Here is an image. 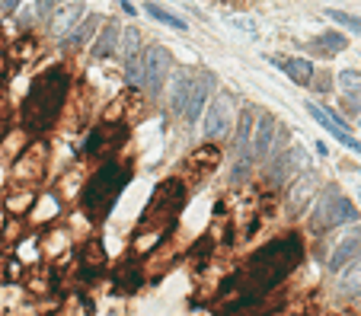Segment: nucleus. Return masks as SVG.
<instances>
[{
	"instance_id": "obj_7",
	"label": "nucleus",
	"mask_w": 361,
	"mask_h": 316,
	"mask_svg": "<svg viewBox=\"0 0 361 316\" xmlns=\"http://www.w3.org/2000/svg\"><path fill=\"white\" fill-rule=\"evenodd\" d=\"M231 119H233V103L227 93H218L208 103V112H205V138H221L227 134L231 128Z\"/></svg>"
},
{
	"instance_id": "obj_18",
	"label": "nucleus",
	"mask_w": 361,
	"mask_h": 316,
	"mask_svg": "<svg viewBox=\"0 0 361 316\" xmlns=\"http://www.w3.org/2000/svg\"><path fill=\"white\" fill-rule=\"evenodd\" d=\"M307 163H310V157H307V150L301 147V144H294V147L288 150V157L278 163V176H291L294 169H307Z\"/></svg>"
},
{
	"instance_id": "obj_25",
	"label": "nucleus",
	"mask_w": 361,
	"mask_h": 316,
	"mask_svg": "<svg viewBox=\"0 0 361 316\" xmlns=\"http://www.w3.org/2000/svg\"><path fill=\"white\" fill-rule=\"evenodd\" d=\"M58 3H65V0H36V10L38 13H51Z\"/></svg>"
},
{
	"instance_id": "obj_22",
	"label": "nucleus",
	"mask_w": 361,
	"mask_h": 316,
	"mask_svg": "<svg viewBox=\"0 0 361 316\" xmlns=\"http://www.w3.org/2000/svg\"><path fill=\"white\" fill-rule=\"evenodd\" d=\"M339 86H342L349 96H358L361 93V71H342V74H339Z\"/></svg>"
},
{
	"instance_id": "obj_6",
	"label": "nucleus",
	"mask_w": 361,
	"mask_h": 316,
	"mask_svg": "<svg viewBox=\"0 0 361 316\" xmlns=\"http://www.w3.org/2000/svg\"><path fill=\"white\" fill-rule=\"evenodd\" d=\"M173 67V58L163 45H148L141 51V86L148 93H160L167 84V74Z\"/></svg>"
},
{
	"instance_id": "obj_24",
	"label": "nucleus",
	"mask_w": 361,
	"mask_h": 316,
	"mask_svg": "<svg viewBox=\"0 0 361 316\" xmlns=\"http://www.w3.org/2000/svg\"><path fill=\"white\" fill-rule=\"evenodd\" d=\"M227 26L243 29V32H250V36H256V32H259V29H256V23H250V19H243V16H227Z\"/></svg>"
},
{
	"instance_id": "obj_21",
	"label": "nucleus",
	"mask_w": 361,
	"mask_h": 316,
	"mask_svg": "<svg viewBox=\"0 0 361 316\" xmlns=\"http://www.w3.org/2000/svg\"><path fill=\"white\" fill-rule=\"evenodd\" d=\"M121 48H125V61L135 55H141V32L138 29H125V36H121Z\"/></svg>"
},
{
	"instance_id": "obj_8",
	"label": "nucleus",
	"mask_w": 361,
	"mask_h": 316,
	"mask_svg": "<svg viewBox=\"0 0 361 316\" xmlns=\"http://www.w3.org/2000/svg\"><path fill=\"white\" fill-rule=\"evenodd\" d=\"M275 138H278V121L272 119L269 112H259V121L253 128V157L256 160H266L275 147Z\"/></svg>"
},
{
	"instance_id": "obj_13",
	"label": "nucleus",
	"mask_w": 361,
	"mask_h": 316,
	"mask_svg": "<svg viewBox=\"0 0 361 316\" xmlns=\"http://www.w3.org/2000/svg\"><path fill=\"white\" fill-rule=\"evenodd\" d=\"M84 13H86V7L84 3H67V7H61L55 13V19H51V32H55V36H67V29L71 26H77V23H80V19H84Z\"/></svg>"
},
{
	"instance_id": "obj_15",
	"label": "nucleus",
	"mask_w": 361,
	"mask_h": 316,
	"mask_svg": "<svg viewBox=\"0 0 361 316\" xmlns=\"http://www.w3.org/2000/svg\"><path fill=\"white\" fill-rule=\"evenodd\" d=\"M281 71H285L294 84H301V86H307L310 80H314V67H310V61L307 58H285V61H275Z\"/></svg>"
},
{
	"instance_id": "obj_9",
	"label": "nucleus",
	"mask_w": 361,
	"mask_h": 316,
	"mask_svg": "<svg viewBox=\"0 0 361 316\" xmlns=\"http://www.w3.org/2000/svg\"><path fill=\"white\" fill-rule=\"evenodd\" d=\"M314 189H316V173H304V176H301L294 186H291V192H288L285 211L291 214V217H294V214H301L307 202L314 198Z\"/></svg>"
},
{
	"instance_id": "obj_20",
	"label": "nucleus",
	"mask_w": 361,
	"mask_h": 316,
	"mask_svg": "<svg viewBox=\"0 0 361 316\" xmlns=\"http://www.w3.org/2000/svg\"><path fill=\"white\" fill-rule=\"evenodd\" d=\"M326 16L333 19V23H339V26L352 29V32H358V36H361V16H352V13H342V10H326Z\"/></svg>"
},
{
	"instance_id": "obj_23",
	"label": "nucleus",
	"mask_w": 361,
	"mask_h": 316,
	"mask_svg": "<svg viewBox=\"0 0 361 316\" xmlns=\"http://www.w3.org/2000/svg\"><path fill=\"white\" fill-rule=\"evenodd\" d=\"M96 29V19L93 16H84V26H77L71 36H67V45H84L86 38H90V32Z\"/></svg>"
},
{
	"instance_id": "obj_26",
	"label": "nucleus",
	"mask_w": 361,
	"mask_h": 316,
	"mask_svg": "<svg viewBox=\"0 0 361 316\" xmlns=\"http://www.w3.org/2000/svg\"><path fill=\"white\" fill-rule=\"evenodd\" d=\"M86 259H90V262L100 259V250H96V243H90V252H86Z\"/></svg>"
},
{
	"instance_id": "obj_12",
	"label": "nucleus",
	"mask_w": 361,
	"mask_h": 316,
	"mask_svg": "<svg viewBox=\"0 0 361 316\" xmlns=\"http://www.w3.org/2000/svg\"><path fill=\"white\" fill-rule=\"evenodd\" d=\"M214 86V74H198L195 77V86H192V96H189V106H185V121H195L202 115V106L208 99V90Z\"/></svg>"
},
{
	"instance_id": "obj_5",
	"label": "nucleus",
	"mask_w": 361,
	"mask_h": 316,
	"mask_svg": "<svg viewBox=\"0 0 361 316\" xmlns=\"http://www.w3.org/2000/svg\"><path fill=\"white\" fill-rule=\"evenodd\" d=\"M358 221V211L349 198L339 192V189H326L320 205L314 211V227L316 230H326V227H336V223H352Z\"/></svg>"
},
{
	"instance_id": "obj_11",
	"label": "nucleus",
	"mask_w": 361,
	"mask_h": 316,
	"mask_svg": "<svg viewBox=\"0 0 361 316\" xmlns=\"http://www.w3.org/2000/svg\"><path fill=\"white\" fill-rule=\"evenodd\" d=\"M358 256H361V227L358 230H352L339 246H336V252L329 256V269L339 271L342 265H349L352 259H358Z\"/></svg>"
},
{
	"instance_id": "obj_14",
	"label": "nucleus",
	"mask_w": 361,
	"mask_h": 316,
	"mask_svg": "<svg viewBox=\"0 0 361 316\" xmlns=\"http://www.w3.org/2000/svg\"><path fill=\"white\" fill-rule=\"evenodd\" d=\"M192 86H195V77L192 74L179 71V74L173 77V96H170V106H173V112H179V115L185 112V106H189V96H192Z\"/></svg>"
},
{
	"instance_id": "obj_2",
	"label": "nucleus",
	"mask_w": 361,
	"mask_h": 316,
	"mask_svg": "<svg viewBox=\"0 0 361 316\" xmlns=\"http://www.w3.org/2000/svg\"><path fill=\"white\" fill-rule=\"evenodd\" d=\"M65 93H67V77L61 71H45L42 77H36V84L29 86L26 109H23V119H26L29 128L36 131L48 128L58 119V112H61Z\"/></svg>"
},
{
	"instance_id": "obj_10",
	"label": "nucleus",
	"mask_w": 361,
	"mask_h": 316,
	"mask_svg": "<svg viewBox=\"0 0 361 316\" xmlns=\"http://www.w3.org/2000/svg\"><path fill=\"white\" fill-rule=\"evenodd\" d=\"M336 291L342 297H361V256L352 259L349 265L339 269V278H336Z\"/></svg>"
},
{
	"instance_id": "obj_1",
	"label": "nucleus",
	"mask_w": 361,
	"mask_h": 316,
	"mask_svg": "<svg viewBox=\"0 0 361 316\" xmlns=\"http://www.w3.org/2000/svg\"><path fill=\"white\" fill-rule=\"evenodd\" d=\"M297 259H301V243H297L294 236L266 246L259 256H253V259L246 262V269H243L240 278H237L240 297L243 300H259L262 294H269L278 281L294 269Z\"/></svg>"
},
{
	"instance_id": "obj_16",
	"label": "nucleus",
	"mask_w": 361,
	"mask_h": 316,
	"mask_svg": "<svg viewBox=\"0 0 361 316\" xmlns=\"http://www.w3.org/2000/svg\"><path fill=\"white\" fill-rule=\"evenodd\" d=\"M119 23L115 19H109L106 26L100 29V36H96V45H93V55L96 58H106V55H112L115 51V45H119Z\"/></svg>"
},
{
	"instance_id": "obj_4",
	"label": "nucleus",
	"mask_w": 361,
	"mask_h": 316,
	"mask_svg": "<svg viewBox=\"0 0 361 316\" xmlns=\"http://www.w3.org/2000/svg\"><path fill=\"white\" fill-rule=\"evenodd\" d=\"M179 205H183V186H179L176 179H167V182L154 192V198H150L148 211L141 217V221H144L141 227H163V223H170L176 217Z\"/></svg>"
},
{
	"instance_id": "obj_17",
	"label": "nucleus",
	"mask_w": 361,
	"mask_h": 316,
	"mask_svg": "<svg viewBox=\"0 0 361 316\" xmlns=\"http://www.w3.org/2000/svg\"><path fill=\"white\" fill-rule=\"evenodd\" d=\"M310 48H314L316 55H339V51L349 48V38L342 32H323V36H316L310 42Z\"/></svg>"
},
{
	"instance_id": "obj_27",
	"label": "nucleus",
	"mask_w": 361,
	"mask_h": 316,
	"mask_svg": "<svg viewBox=\"0 0 361 316\" xmlns=\"http://www.w3.org/2000/svg\"><path fill=\"white\" fill-rule=\"evenodd\" d=\"M16 3H19V0H0V7H3V10H16Z\"/></svg>"
},
{
	"instance_id": "obj_3",
	"label": "nucleus",
	"mask_w": 361,
	"mask_h": 316,
	"mask_svg": "<svg viewBox=\"0 0 361 316\" xmlns=\"http://www.w3.org/2000/svg\"><path fill=\"white\" fill-rule=\"evenodd\" d=\"M121 186H125V173H121L119 167L100 169V173L90 179V186H86V192H84V211H86V217H93V221H102V217L109 214V208L115 205V198H119Z\"/></svg>"
},
{
	"instance_id": "obj_19",
	"label": "nucleus",
	"mask_w": 361,
	"mask_h": 316,
	"mask_svg": "<svg viewBox=\"0 0 361 316\" xmlns=\"http://www.w3.org/2000/svg\"><path fill=\"white\" fill-rule=\"evenodd\" d=\"M144 13H148V16H154V19H157V23H163V26L176 29V32H185V19L173 16V13H170V10L157 7V3H148V7H144Z\"/></svg>"
}]
</instances>
